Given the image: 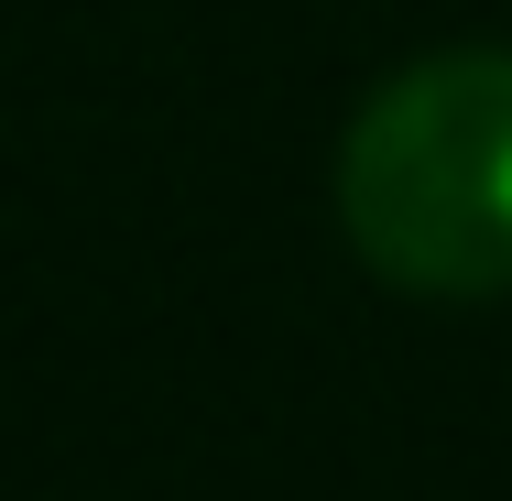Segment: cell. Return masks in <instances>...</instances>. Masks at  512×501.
Masks as SVG:
<instances>
[{"label": "cell", "instance_id": "1", "mask_svg": "<svg viewBox=\"0 0 512 501\" xmlns=\"http://www.w3.org/2000/svg\"><path fill=\"white\" fill-rule=\"evenodd\" d=\"M349 251L404 295L512 284V55H425L349 120L338 153Z\"/></svg>", "mask_w": 512, "mask_h": 501}]
</instances>
